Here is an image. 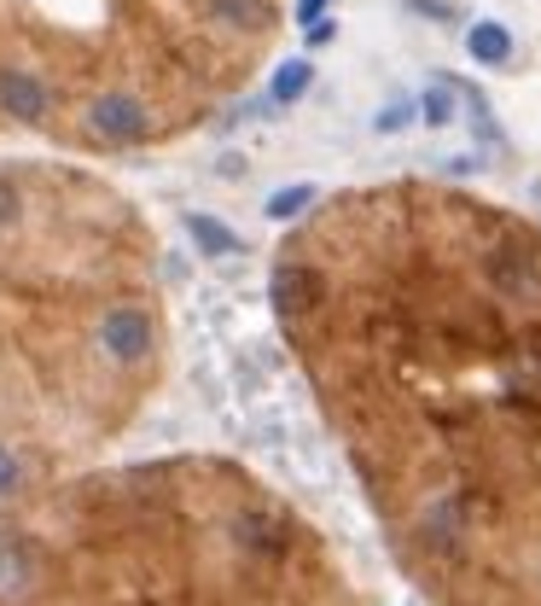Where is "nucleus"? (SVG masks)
Wrapping results in <instances>:
<instances>
[{
	"mask_svg": "<svg viewBox=\"0 0 541 606\" xmlns=\"http://www.w3.org/2000/svg\"><path fill=\"white\" fill-rule=\"evenodd\" d=\"M268 292L408 572L443 606H541V228L367 187L285 234Z\"/></svg>",
	"mask_w": 541,
	"mask_h": 606,
	"instance_id": "nucleus-1",
	"label": "nucleus"
},
{
	"mask_svg": "<svg viewBox=\"0 0 541 606\" xmlns=\"http://www.w3.org/2000/svg\"><path fill=\"white\" fill-rule=\"evenodd\" d=\"M170 379L163 246L65 152H0V508L99 467Z\"/></svg>",
	"mask_w": 541,
	"mask_h": 606,
	"instance_id": "nucleus-2",
	"label": "nucleus"
},
{
	"mask_svg": "<svg viewBox=\"0 0 541 606\" xmlns=\"http://www.w3.org/2000/svg\"><path fill=\"white\" fill-rule=\"evenodd\" d=\"M0 606H349V589L274 484L158 455L0 508Z\"/></svg>",
	"mask_w": 541,
	"mask_h": 606,
	"instance_id": "nucleus-3",
	"label": "nucleus"
},
{
	"mask_svg": "<svg viewBox=\"0 0 541 606\" xmlns=\"http://www.w3.org/2000/svg\"><path fill=\"white\" fill-rule=\"evenodd\" d=\"M280 24L285 0H0V147H170L251 83Z\"/></svg>",
	"mask_w": 541,
	"mask_h": 606,
	"instance_id": "nucleus-4",
	"label": "nucleus"
},
{
	"mask_svg": "<svg viewBox=\"0 0 541 606\" xmlns=\"http://www.w3.org/2000/svg\"><path fill=\"white\" fill-rule=\"evenodd\" d=\"M472 53H477V58H507V35H501V30H489V24H484V30H472Z\"/></svg>",
	"mask_w": 541,
	"mask_h": 606,
	"instance_id": "nucleus-5",
	"label": "nucleus"
}]
</instances>
